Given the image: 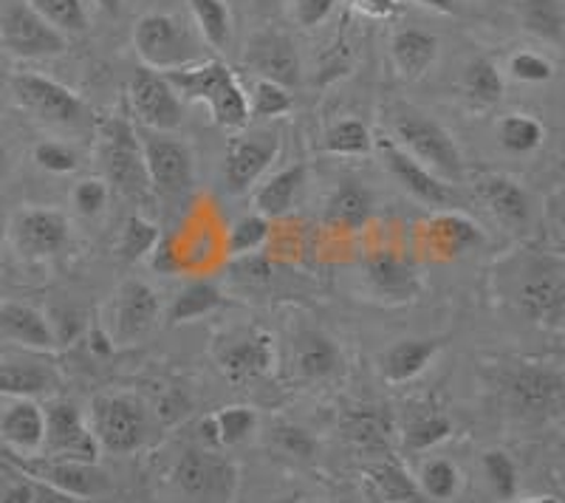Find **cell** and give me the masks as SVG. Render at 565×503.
Returning a JSON list of instances; mask_svg holds the SVG:
<instances>
[{"label":"cell","instance_id":"obj_32","mask_svg":"<svg viewBox=\"0 0 565 503\" xmlns=\"http://www.w3.org/2000/svg\"><path fill=\"white\" fill-rule=\"evenodd\" d=\"M348 436L362 450L382 452L391 447L393 421L382 407H360L348 419Z\"/></svg>","mask_w":565,"mask_h":503},{"label":"cell","instance_id":"obj_28","mask_svg":"<svg viewBox=\"0 0 565 503\" xmlns=\"http://www.w3.org/2000/svg\"><path fill=\"white\" fill-rule=\"evenodd\" d=\"M436 340H398L382 354V374L387 382H411L422 374L438 354Z\"/></svg>","mask_w":565,"mask_h":503},{"label":"cell","instance_id":"obj_45","mask_svg":"<svg viewBox=\"0 0 565 503\" xmlns=\"http://www.w3.org/2000/svg\"><path fill=\"white\" fill-rule=\"evenodd\" d=\"M246 99H249V117L257 119H277L291 110L289 88L269 83V79H255L252 94Z\"/></svg>","mask_w":565,"mask_h":503},{"label":"cell","instance_id":"obj_47","mask_svg":"<svg viewBox=\"0 0 565 503\" xmlns=\"http://www.w3.org/2000/svg\"><path fill=\"white\" fill-rule=\"evenodd\" d=\"M221 447H235L246 441L257 427V414L252 407H224L215 414Z\"/></svg>","mask_w":565,"mask_h":503},{"label":"cell","instance_id":"obj_60","mask_svg":"<svg viewBox=\"0 0 565 503\" xmlns=\"http://www.w3.org/2000/svg\"><path fill=\"white\" fill-rule=\"evenodd\" d=\"M416 3L424 9H433V12L456 14V0H416Z\"/></svg>","mask_w":565,"mask_h":503},{"label":"cell","instance_id":"obj_44","mask_svg":"<svg viewBox=\"0 0 565 503\" xmlns=\"http://www.w3.org/2000/svg\"><path fill=\"white\" fill-rule=\"evenodd\" d=\"M483 475H487L489 486L501 501H512L518 497V486H521V475H518V464L512 456L503 450L483 452Z\"/></svg>","mask_w":565,"mask_h":503},{"label":"cell","instance_id":"obj_19","mask_svg":"<svg viewBox=\"0 0 565 503\" xmlns=\"http://www.w3.org/2000/svg\"><path fill=\"white\" fill-rule=\"evenodd\" d=\"M380 153H382V159H385V164H387V170H391L393 179H396L398 184H402V188L413 195V199H418L422 204H427V207H436V210L456 207L458 204L456 190H452L444 179L433 175L427 168H422V164H418L416 159H411V156L398 148L396 142H382Z\"/></svg>","mask_w":565,"mask_h":503},{"label":"cell","instance_id":"obj_6","mask_svg":"<svg viewBox=\"0 0 565 503\" xmlns=\"http://www.w3.org/2000/svg\"><path fill=\"white\" fill-rule=\"evenodd\" d=\"M173 481L199 503H232L241 484L238 464L215 450H186L173 467Z\"/></svg>","mask_w":565,"mask_h":503},{"label":"cell","instance_id":"obj_58","mask_svg":"<svg viewBox=\"0 0 565 503\" xmlns=\"http://www.w3.org/2000/svg\"><path fill=\"white\" fill-rule=\"evenodd\" d=\"M0 503H34L32 490H29V481L20 475V481H14L3 495H0Z\"/></svg>","mask_w":565,"mask_h":503},{"label":"cell","instance_id":"obj_50","mask_svg":"<svg viewBox=\"0 0 565 503\" xmlns=\"http://www.w3.org/2000/svg\"><path fill=\"white\" fill-rule=\"evenodd\" d=\"M509 74L518 83H548L554 77V65L546 57H540L534 52H518L509 57Z\"/></svg>","mask_w":565,"mask_h":503},{"label":"cell","instance_id":"obj_46","mask_svg":"<svg viewBox=\"0 0 565 503\" xmlns=\"http://www.w3.org/2000/svg\"><path fill=\"white\" fill-rule=\"evenodd\" d=\"M266 238H269V218L255 213L244 215V218L232 224L226 246H230L232 255L244 258V255H255V252L266 244Z\"/></svg>","mask_w":565,"mask_h":503},{"label":"cell","instance_id":"obj_8","mask_svg":"<svg viewBox=\"0 0 565 503\" xmlns=\"http://www.w3.org/2000/svg\"><path fill=\"white\" fill-rule=\"evenodd\" d=\"M99 139V156L110 184L128 199H145L150 193V181L136 130L125 119H108Z\"/></svg>","mask_w":565,"mask_h":503},{"label":"cell","instance_id":"obj_14","mask_svg":"<svg viewBox=\"0 0 565 503\" xmlns=\"http://www.w3.org/2000/svg\"><path fill=\"white\" fill-rule=\"evenodd\" d=\"M161 314L159 295L145 280H125L110 303V340L114 345H134L156 329Z\"/></svg>","mask_w":565,"mask_h":503},{"label":"cell","instance_id":"obj_29","mask_svg":"<svg viewBox=\"0 0 565 503\" xmlns=\"http://www.w3.org/2000/svg\"><path fill=\"white\" fill-rule=\"evenodd\" d=\"M302 181H306V168L302 164H291L266 179L260 188L255 190V210L264 218H280L295 207V199L300 193Z\"/></svg>","mask_w":565,"mask_h":503},{"label":"cell","instance_id":"obj_38","mask_svg":"<svg viewBox=\"0 0 565 503\" xmlns=\"http://www.w3.org/2000/svg\"><path fill=\"white\" fill-rule=\"evenodd\" d=\"M452 436V421L444 414L433 410V414H418L407 421L405 432H402V441L411 452H424L438 447L441 441H447Z\"/></svg>","mask_w":565,"mask_h":503},{"label":"cell","instance_id":"obj_34","mask_svg":"<svg viewBox=\"0 0 565 503\" xmlns=\"http://www.w3.org/2000/svg\"><path fill=\"white\" fill-rule=\"evenodd\" d=\"M373 201L371 193L365 188H356V184H345V188L337 190L328 201V221L334 226H342L348 233L353 229H362L371 218Z\"/></svg>","mask_w":565,"mask_h":503},{"label":"cell","instance_id":"obj_43","mask_svg":"<svg viewBox=\"0 0 565 503\" xmlns=\"http://www.w3.org/2000/svg\"><path fill=\"white\" fill-rule=\"evenodd\" d=\"M159 226L153 221L141 218V215H130L122 226V235H119V255H122L128 264L148 258L153 246L159 244Z\"/></svg>","mask_w":565,"mask_h":503},{"label":"cell","instance_id":"obj_16","mask_svg":"<svg viewBox=\"0 0 565 503\" xmlns=\"http://www.w3.org/2000/svg\"><path fill=\"white\" fill-rule=\"evenodd\" d=\"M141 156H145L150 188L159 190V193L179 195L195 184L193 153L179 139H168V136L161 133L145 136Z\"/></svg>","mask_w":565,"mask_h":503},{"label":"cell","instance_id":"obj_15","mask_svg":"<svg viewBox=\"0 0 565 503\" xmlns=\"http://www.w3.org/2000/svg\"><path fill=\"white\" fill-rule=\"evenodd\" d=\"M280 150V136L271 130H252L235 136L226 148L224 184L230 193L244 195L255 188V181L269 170Z\"/></svg>","mask_w":565,"mask_h":503},{"label":"cell","instance_id":"obj_4","mask_svg":"<svg viewBox=\"0 0 565 503\" xmlns=\"http://www.w3.org/2000/svg\"><path fill=\"white\" fill-rule=\"evenodd\" d=\"M134 45L145 68H153L159 74L193 65L201 57V49L193 34H190V29L181 20H175L173 14L161 12H150L139 18L134 29Z\"/></svg>","mask_w":565,"mask_h":503},{"label":"cell","instance_id":"obj_12","mask_svg":"<svg viewBox=\"0 0 565 503\" xmlns=\"http://www.w3.org/2000/svg\"><path fill=\"white\" fill-rule=\"evenodd\" d=\"M0 43L7 45L14 57L38 60L57 57L68 49L65 34L49 26L29 3H12L0 14Z\"/></svg>","mask_w":565,"mask_h":503},{"label":"cell","instance_id":"obj_56","mask_svg":"<svg viewBox=\"0 0 565 503\" xmlns=\"http://www.w3.org/2000/svg\"><path fill=\"white\" fill-rule=\"evenodd\" d=\"M353 3L367 18H391L396 12V0H353Z\"/></svg>","mask_w":565,"mask_h":503},{"label":"cell","instance_id":"obj_5","mask_svg":"<svg viewBox=\"0 0 565 503\" xmlns=\"http://www.w3.org/2000/svg\"><path fill=\"white\" fill-rule=\"evenodd\" d=\"M90 432L99 450L128 456L148 441V410L130 396H97L90 405Z\"/></svg>","mask_w":565,"mask_h":503},{"label":"cell","instance_id":"obj_35","mask_svg":"<svg viewBox=\"0 0 565 503\" xmlns=\"http://www.w3.org/2000/svg\"><path fill=\"white\" fill-rule=\"evenodd\" d=\"M523 29L546 43H563L565 14L559 0H521Z\"/></svg>","mask_w":565,"mask_h":503},{"label":"cell","instance_id":"obj_9","mask_svg":"<svg viewBox=\"0 0 565 503\" xmlns=\"http://www.w3.org/2000/svg\"><path fill=\"white\" fill-rule=\"evenodd\" d=\"M518 309L534 320L557 329L565 314V266L557 255H543L532 260L526 278L514 291Z\"/></svg>","mask_w":565,"mask_h":503},{"label":"cell","instance_id":"obj_63","mask_svg":"<svg viewBox=\"0 0 565 503\" xmlns=\"http://www.w3.org/2000/svg\"><path fill=\"white\" fill-rule=\"evenodd\" d=\"M507 503H559V497L543 495V497H521V501H518V497H512V501H507Z\"/></svg>","mask_w":565,"mask_h":503},{"label":"cell","instance_id":"obj_54","mask_svg":"<svg viewBox=\"0 0 565 503\" xmlns=\"http://www.w3.org/2000/svg\"><path fill=\"white\" fill-rule=\"evenodd\" d=\"M150 266H153L159 275H175L181 266V258L175 255V246L170 238H159V244L150 252Z\"/></svg>","mask_w":565,"mask_h":503},{"label":"cell","instance_id":"obj_62","mask_svg":"<svg viewBox=\"0 0 565 503\" xmlns=\"http://www.w3.org/2000/svg\"><path fill=\"white\" fill-rule=\"evenodd\" d=\"M97 3L108 14H119V9H122V0H97Z\"/></svg>","mask_w":565,"mask_h":503},{"label":"cell","instance_id":"obj_10","mask_svg":"<svg viewBox=\"0 0 565 503\" xmlns=\"http://www.w3.org/2000/svg\"><path fill=\"white\" fill-rule=\"evenodd\" d=\"M128 99L136 119L156 133H170L184 122V103H181L173 85L168 83V77L153 72V68L141 65L139 72L130 77Z\"/></svg>","mask_w":565,"mask_h":503},{"label":"cell","instance_id":"obj_26","mask_svg":"<svg viewBox=\"0 0 565 503\" xmlns=\"http://www.w3.org/2000/svg\"><path fill=\"white\" fill-rule=\"evenodd\" d=\"M0 336L20 342L26 349L45 351L54 345L52 329L45 314L26 303H3L0 306Z\"/></svg>","mask_w":565,"mask_h":503},{"label":"cell","instance_id":"obj_30","mask_svg":"<svg viewBox=\"0 0 565 503\" xmlns=\"http://www.w3.org/2000/svg\"><path fill=\"white\" fill-rule=\"evenodd\" d=\"M367 486L373 497L382 503H427V497L418 490L416 478L407 475V470L396 461H380L367 470Z\"/></svg>","mask_w":565,"mask_h":503},{"label":"cell","instance_id":"obj_18","mask_svg":"<svg viewBox=\"0 0 565 503\" xmlns=\"http://www.w3.org/2000/svg\"><path fill=\"white\" fill-rule=\"evenodd\" d=\"M244 63L257 74V79H269L282 88L300 85V57L289 34L275 32V29L257 32L246 43Z\"/></svg>","mask_w":565,"mask_h":503},{"label":"cell","instance_id":"obj_64","mask_svg":"<svg viewBox=\"0 0 565 503\" xmlns=\"http://www.w3.org/2000/svg\"><path fill=\"white\" fill-rule=\"evenodd\" d=\"M277 503H315V501H309V497H300V495H291V497H280Z\"/></svg>","mask_w":565,"mask_h":503},{"label":"cell","instance_id":"obj_13","mask_svg":"<svg viewBox=\"0 0 565 503\" xmlns=\"http://www.w3.org/2000/svg\"><path fill=\"white\" fill-rule=\"evenodd\" d=\"M45 439L43 450L52 459H71L85 461V464H97L99 445L90 432L88 421L83 419L77 405L71 402H52L45 407Z\"/></svg>","mask_w":565,"mask_h":503},{"label":"cell","instance_id":"obj_39","mask_svg":"<svg viewBox=\"0 0 565 503\" xmlns=\"http://www.w3.org/2000/svg\"><path fill=\"white\" fill-rule=\"evenodd\" d=\"M418 490L427 501L447 503L458 495L461 490V472L452 461L447 459H433L422 467V475H418Z\"/></svg>","mask_w":565,"mask_h":503},{"label":"cell","instance_id":"obj_57","mask_svg":"<svg viewBox=\"0 0 565 503\" xmlns=\"http://www.w3.org/2000/svg\"><path fill=\"white\" fill-rule=\"evenodd\" d=\"M199 439L204 445V450H221V436L218 425H215V416H206L199 421Z\"/></svg>","mask_w":565,"mask_h":503},{"label":"cell","instance_id":"obj_40","mask_svg":"<svg viewBox=\"0 0 565 503\" xmlns=\"http://www.w3.org/2000/svg\"><path fill=\"white\" fill-rule=\"evenodd\" d=\"M26 3L60 34H83L88 29L83 0H26Z\"/></svg>","mask_w":565,"mask_h":503},{"label":"cell","instance_id":"obj_52","mask_svg":"<svg viewBox=\"0 0 565 503\" xmlns=\"http://www.w3.org/2000/svg\"><path fill=\"white\" fill-rule=\"evenodd\" d=\"M108 195L110 190L103 179H85L74 188V195H71V199H74V207H77L79 215H85V218H97L105 210V204H108Z\"/></svg>","mask_w":565,"mask_h":503},{"label":"cell","instance_id":"obj_48","mask_svg":"<svg viewBox=\"0 0 565 503\" xmlns=\"http://www.w3.org/2000/svg\"><path fill=\"white\" fill-rule=\"evenodd\" d=\"M271 439H275V447L291 459L300 461H311L317 456V441L309 430H302L297 425H277L275 432H271Z\"/></svg>","mask_w":565,"mask_h":503},{"label":"cell","instance_id":"obj_20","mask_svg":"<svg viewBox=\"0 0 565 503\" xmlns=\"http://www.w3.org/2000/svg\"><path fill=\"white\" fill-rule=\"evenodd\" d=\"M221 371L232 382H252L264 376L275 362V340L266 331H252L241 340L230 342L218 354Z\"/></svg>","mask_w":565,"mask_h":503},{"label":"cell","instance_id":"obj_22","mask_svg":"<svg viewBox=\"0 0 565 503\" xmlns=\"http://www.w3.org/2000/svg\"><path fill=\"white\" fill-rule=\"evenodd\" d=\"M365 278L373 291L387 300H413L422 289L418 271L411 260L398 258L396 252H376L365 264Z\"/></svg>","mask_w":565,"mask_h":503},{"label":"cell","instance_id":"obj_27","mask_svg":"<svg viewBox=\"0 0 565 503\" xmlns=\"http://www.w3.org/2000/svg\"><path fill=\"white\" fill-rule=\"evenodd\" d=\"M57 374L38 362H0V396L38 399L57 390Z\"/></svg>","mask_w":565,"mask_h":503},{"label":"cell","instance_id":"obj_61","mask_svg":"<svg viewBox=\"0 0 565 503\" xmlns=\"http://www.w3.org/2000/svg\"><path fill=\"white\" fill-rule=\"evenodd\" d=\"M9 173V150L7 145H3V139H0V181L7 179Z\"/></svg>","mask_w":565,"mask_h":503},{"label":"cell","instance_id":"obj_49","mask_svg":"<svg viewBox=\"0 0 565 503\" xmlns=\"http://www.w3.org/2000/svg\"><path fill=\"white\" fill-rule=\"evenodd\" d=\"M45 320H49V329H52L54 345H68L85 329V314L79 309H74V306H54L45 314Z\"/></svg>","mask_w":565,"mask_h":503},{"label":"cell","instance_id":"obj_17","mask_svg":"<svg viewBox=\"0 0 565 503\" xmlns=\"http://www.w3.org/2000/svg\"><path fill=\"white\" fill-rule=\"evenodd\" d=\"M12 240L23 258H52L68 244V218L60 210H20L12 221Z\"/></svg>","mask_w":565,"mask_h":503},{"label":"cell","instance_id":"obj_23","mask_svg":"<svg viewBox=\"0 0 565 503\" xmlns=\"http://www.w3.org/2000/svg\"><path fill=\"white\" fill-rule=\"evenodd\" d=\"M476 193L478 199L492 210V215L498 221H503L507 226H526L529 215H532V204H529L526 190L512 181L509 175L498 173H483L476 179Z\"/></svg>","mask_w":565,"mask_h":503},{"label":"cell","instance_id":"obj_41","mask_svg":"<svg viewBox=\"0 0 565 503\" xmlns=\"http://www.w3.org/2000/svg\"><path fill=\"white\" fill-rule=\"evenodd\" d=\"M543 136H546L543 125L526 114H509L498 122V139L509 153H532L543 145Z\"/></svg>","mask_w":565,"mask_h":503},{"label":"cell","instance_id":"obj_51","mask_svg":"<svg viewBox=\"0 0 565 503\" xmlns=\"http://www.w3.org/2000/svg\"><path fill=\"white\" fill-rule=\"evenodd\" d=\"M34 162L38 168L49 170L54 175H65V173H74L79 164L77 153L68 148V145H60V142H40L34 145Z\"/></svg>","mask_w":565,"mask_h":503},{"label":"cell","instance_id":"obj_59","mask_svg":"<svg viewBox=\"0 0 565 503\" xmlns=\"http://www.w3.org/2000/svg\"><path fill=\"white\" fill-rule=\"evenodd\" d=\"M90 351L99 356H108L110 351H114V340H110L108 331L90 329Z\"/></svg>","mask_w":565,"mask_h":503},{"label":"cell","instance_id":"obj_21","mask_svg":"<svg viewBox=\"0 0 565 503\" xmlns=\"http://www.w3.org/2000/svg\"><path fill=\"white\" fill-rule=\"evenodd\" d=\"M0 439L7 441V450L20 456H34L43 450L45 414L34 399H14L0 416Z\"/></svg>","mask_w":565,"mask_h":503},{"label":"cell","instance_id":"obj_55","mask_svg":"<svg viewBox=\"0 0 565 503\" xmlns=\"http://www.w3.org/2000/svg\"><path fill=\"white\" fill-rule=\"evenodd\" d=\"M26 478V475H23ZM29 490H32V501L34 503H85L83 497H74L68 492L57 490V486H49L43 481H34V478H26Z\"/></svg>","mask_w":565,"mask_h":503},{"label":"cell","instance_id":"obj_33","mask_svg":"<svg viewBox=\"0 0 565 503\" xmlns=\"http://www.w3.org/2000/svg\"><path fill=\"white\" fill-rule=\"evenodd\" d=\"M430 238L433 244L441 252H447V255H461V252L481 244L483 235L481 229H478V224H472V221L463 218V215L447 210V213L436 215V218L430 221Z\"/></svg>","mask_w":565,"mask_h":503},{"label":"cell","instance_id":"obj_2","mask_svg":"<svg viewBox=\"0 0 565 503\" xmlns=\"http://www.w3.org/2000/svg\"><path fill=\"white\" fill-rule=\"evenodd\" d=\"M503 402L514 416L529 421H554L563 416L565 379L557 368H540L529 362H514L498 371L494 379Z\"/></svg>","mask_w":565,"mask_h":503},{"label":"cell","instance_id":"obj_7","mask_svg":"<svg viewBox=\"0 0 565 503\" xmlns=\"http://www.w3.org/2000/svg\"><path fill=\"white\" fill-rule=\"evenodd\" d=\"M3 461L20 475L43 481L49 486L68 492L74 497H99L110 490V481L97 464H85V461H71V459H52V456H20L12 450H0Z\"/></svg>","mask_w":565,"mask_h":503},{"label":"cell","instance_id":"obj_37","mask_svg":"<svg viewBox=\"0 0 565 503\" xmlns=\"http://www.w3.org/2000/svg\"><path fill=\"white\" fill-rule=\"evenodd\" d=\"M218 306L221 291L206 280H195L186 289H181L170 306V323H190V320H199V317L215 311Z\"/></svg>","mask_w":565,"mask_h":503},{"label":"cell","instance_id":"obj_42","mask_svg":"<svg viewBox=\"0 0 565 503\" xmlns=\"http://www.w3.org/2000/svg\"><path fill=\"white\" fill-rule=\"evenodd\" d=\"M322 148L334 156H365L373 150V136L360 119H342L326 130Z\"/></svg>","mask_w":565,"mask_h":503},{"label":"cell","instance_id":"obj_24","mask_svg":"<svg viewBox=\"0 0 565 503\" xmlns=\"http://www.w3.org/2000/svg\"><path fill=\"white\" fill-rule=\"evenodd\" d=\"M291 356H295V371L309 382H320L334 376L342 368V354L320 331H300L291 342Z\"/></svg>","mask_w":565,"mask_h":503},{"label":"cell","instance_id":"obj_31","mask_svg":"<svg viewBox=\"0 0 565 503\" xmlns=\"http://www.w3.org/2000/svg\"><path fill=\"white\" fill-rule=\"evenodd\" d=\"M463 94L472 105L489 110L503 99V77L498 72V65L487 57L469 60L467 68H463Z\"/></svg>","mask_w":565,"mask_h":503},{"label":"cell","instance_id":"obj_25","mask_svg":"<svg viewBox=\"0 0 565 503\" xmlns=\"http://www.w3.org/2000/svg\"><path fill=\"white\" fill-rule=\"evenodd\" d=\"M391 57L405 79H422L438 60V38L424 29H398L391 38Z\"/></svg>","mask_w":565,"mask_h":503},{"label":"cell","instance_id":"obj_36","mask_svg":"<svg viewBox=\"0 0 565 503\" xmlns=\"http://www.w3.org/2000/svg\"><path fill=\"white\" fill-rule=\"evenodd\" d=\"M195 26L215 52H224L232 40V14L224 0H190Z\"/></svg>","mask_w":565,"mask_h":503},{"label":"cell","instance_id":"obj_1","mask_svg":"<svg viewBox=\"0 0 565 503\" xmlns=\"http://www.w3.org/2000/svg\"><path fill=\"white\" fill-rule=\"evenodd\" d=\"M175 94L210 108L212 122L226 130H241L249 125V99L235 79V74L221 60H204L199 65H184L164 74Z\"/></svg>","mask_w":565,"mask_h":503},{"label":"cell","instance_id":"obj_53","mask_svg":"<svg viewBox=\"0 0 565 503\" xmlns=\"http://www.w3.org/2000/svg\"><path fill=\"white\" fill-rule=\"evenodd\" d=\"M337 9V0H291V14L300 26L315 29L331 18Z\"/></svg>","mask_w":565,"mask_h":503},{"label":"cell","instance_id":"obj_11","mask_svg":"<svg viewBox=\"0 0 565 503\" xmlns=\"http://www.w3.org/2000/svg\"><path fill=\"white\" fill-rule=\"evenodd\" d=\"M12 97L23 110L49 125H74L83 119V99L57 79L43 74H14Z\"/></svg>","mask_w":565,"mask_h":503},{"label":"cell","instance_id":"obj_3","mask_svg":"<svg viewBox=\"0 0 565 503\" xmlns=\"http://www.w3.org/2000/svg\"><path fill=\"white\" fill-rule=\"evenodd\" d=\"M393 142L405 150L411 159H416L422 168L430 170L438 179L458 181L463 175V159L452 139L436 119L424 117V114H402L393 122Z\"/></svg>","mask_w":565,"mask_h":503}]
</instances>
